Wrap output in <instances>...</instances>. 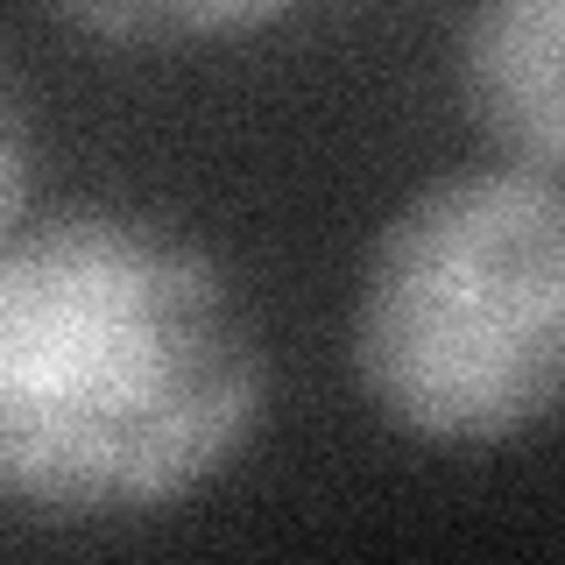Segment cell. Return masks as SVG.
I'll use <instances>...</instances> for the list:
<instances>
[{"label": "cell", "mask_w": 565, "mask_h": 565, "mask_svg": "<svg viewBox=\"0 0 565 565\" xmlns=\"http://www.w3.org/2000/svg\"><path fill=\"white\" fill-rule=\"evenodd\" d=\"M367 403L431 446H502L565 411V184L467 170L375 234L353 305Z\"/></svg>", "instance_id": "cell-2"}, {"label": "cell", "mask_w": 565, "mask_h": 565, "mask_svg": "<svg viewBox=\"0 0 565 565\" xmlns=\"http://www.w3.org/2000/svg\"><path fill=\"white\" fill-rule=\"evenodd\" d=\"M459 99L516 170H565V0H473Z\"/></svg>", "instance_id": "cell-3"}, {"label": "cell", "mask_w": 565, "mask_h": 565, "mask_svg": "<svg viewBox=\"0 0 565 565\" xmlns=\"http://www.w3.org/2000/svg\"><path fill=\"white\" fill-rule=\"evenodd\" d=\"M262 417V340L226 269L114 205L0 247V494L50 516L184 502Z\"/></svg>", "instance_id": "cell-1"}, {"label": "cell", "mask_w": 565, "mask_h": 565, "mask_svg": "<svg viewBox=\"0 0 565 565\" xmlns=\"http://www.w3.org/2000/svg\"><path fill=\"white\" fill-rule=\"evenodd\" d=\"M29 170H35V149H29V114H22V93L0 78V247L14 241L22 226V205H29Z\"/></svg>", "instance_id": "cell-5"}, {"label": "cell", "mask_w": 565, "mask_h": 565, "mask_svg": "<svg viewBox=\"0 0 565 565\" xmlns=\"http://www.w3.org/2000/svg\"><path fill=\"white\" fill-rule=\"evenodd\" d=\"M43 8L99 43H199V35L262 29L297 0H43Z\"/></svg>", "instance_id": "cell-4"}]
</instances>
